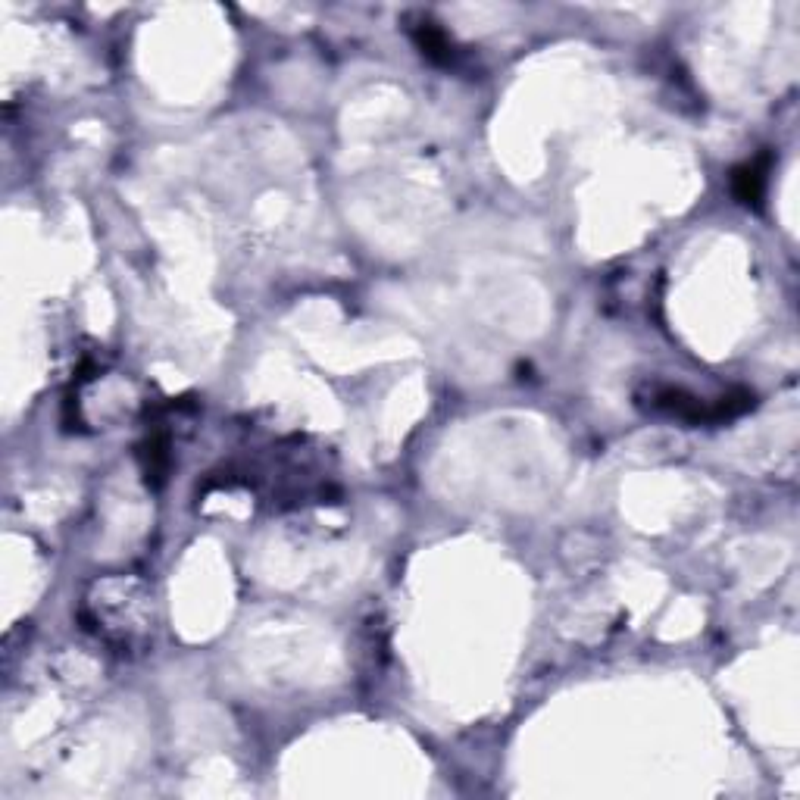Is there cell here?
<instances>
[{
    "label": "cell",
    "mask_w": 800,
    "mask_h": 800,
    "mask_svg": "<svg viewBox=\"0 0 800 800\" xmlns=\"http://www.w3.org/2000/svg\"><path fill=\"white\" fill-rule=\"evenodd\" d=\"M766 172H769V154H760L757 160H750V163L735 169L732 191H735V197L741 200V204H750V207L760 204L763 188H766Z\"/></svg>",
    "instance_id": "obj_1"
},
{
    "label": "cell",
    "mask_w": 800,
    "mask_h": 800,
    "mask_svg": "<svg viewBox=\"0 0 800 800\" xmlns=\"http://www.w3.org/2000/svg\"><path fill=\"white\" fill-rule=\"evenodd\" d=\"M413 41L419 44V50L432 63H450V57H454V50H450V38L429 19H422L413 29Z\"/></svg>",
    "instance_id": "obj_2"
}]
</instances>
